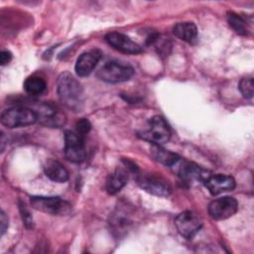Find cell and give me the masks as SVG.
<instances>
[{
	"label": "cell",
	"instance_id": "obj_1",
	"mask_svg": "<svg viewBox=\"0 0 254 254\" xmlns=\"http://www.w3.org/2000/svg\"><path fill=\"white\" fill-rule=\"evenodd\" d=\"M57 91L61 102L69 110L78 112L83 107L84 92L80 82L68 71L62 72L57 80Z\"/></svg>",
	"mask_w": 254,
	"mask_h": 254
},
{
	"label": "cell",
	"instance_id": "obj_2",
	"mask_svg": "<svg viewBox=\"0 0 254 254\" xmlns=\"http://www.w3.org/2000/svg\"><path fill=\"white\" fill-rule=\"evenodd\" d=\"M38 121V115L29 106H14L5 109L1 114V123L8 128L24 127Z\"/></svg>",
	"mask_w": 254,
	"mask_h": 254
},
{
	"label": "cell",
	"instance_id": "obj_3",
	"mask_svg": "<svg viewBox=\"0 0 254 254\" xmlns=\"http://www.w3.org/2000/svg\"><path fill=\"white\" fill-rule=\"evenodd\" d=\"M135 70L134 68L126 64H121L116 61L105 63L96 72L97 77L105 82L117 83L129 80Z\"/></svg>",
	"mask_w": 254,
	"mask_h": 254
},
{
	"label": "cell",
	"instance_id": "obj_4",
	"mask_svg": "<svg viewBox=\"0 0 254 254\" xmlns=\"http://www.w3.org/2000/svg\"><path fill=\"white\" fill-rule=\"evenodd\" d=\"M136 180L141 189L153 195L168 196L172 191L168 181L160 175L136 172Z\"/></svg>",
	"mask_w": 254,
	"mask_h": 254
},
{
	"label": "cell",
	"instance_id": "obj_5",
	"mask_svg": "<svg viewBox=\"0 0 254 254\" xmlns=\"http://www.w3.org/2000/svg\"><path fill=\"white\" fill-rule=\"evenodd\" d=\"M30 203L36 210L53 215H65L71 210V205L58 196H32Z\"/></svg>",
	"mask_w": 254,
	"mask_h": 254
},
{
	"label": "cell",
	"instance_id": "obj_6",
	"mask_svg": "<svg viewBox=\"0 0 254 254\" xmlns=\"http://www.w3.org/2000/svg\"><path fill=\"white\" fill-rule=\"evenodd\" d=\"M139 136L153 144L160 145L170 140L171 129L162 116L156 115L150 119L147 130H144Z\"/></svg>",
	"mask_w": 254,
	"mask_h": 254
},
{
	"label": "cell",
	"instance_id": "obj_7",
	"mask_svg": "<svg viewBox=\"0 0 254 254\" xmlns=\"http://www.w3.org/2000/svg\"><path fill=\"white\" fill-rule=\"evenodd\" d=\"M178 232L187 239H192L202 226L201 218L193 211L186 210L181 212L175 219Z\"/></svg>",
	"mask_w": 254,
	"mask_h": 254
},
{
	"label": "cell",
	"instance_id": "obj_8",
	"mask_svg": "<svg viewBox=\"0 0 254 254\" xmlns=\"http://www.w3.org/2000/svg\"><path fill=\"white\" fill-rule=\"evenodd\" d=\"M64 156L72 163H81L84 161L86 152L82 137L70 130L64 131Z\"/></svg>",
	"mask_w": 254,
	"mask_h": 254
},
{
	"label": "cell",
	"instance_id": "obj_9",
	"mask_svg": "<svg viewBox=\"0 0 254 254\" xmlns=\"http://www.w3.org/2000/svg\"><path fill=\"white\" fill-rule=\"evenodd\" d=\"M35 110L38 115V121L41 124L48 127H61L64 124V115L60 112V110L50 103L45 102H36L34 107H31Z\"/></svg>",
	"mask_w": 254,
	"mask_h": 254
},
{
	"label": "cell",
	"instance_id": "obj_10",
	"mask_svg": "<svg viewBox=\"0 0 254 254\" xmlns=\"http://www.w3.org/2000/svg\"><path fill=\"white\" fill-rule=\"evenodd\" d=\"M238 202L232 196H222L213 199L208 205L209 215L216 220L226 219L236 213Z\"/></svg>",
	"mask_w": 254,
	"mask_h": 254
},
{
	"label": "cell",
	"instance_id": "obj_11",
	"mask_svg": "<svg viewBox=\"0 0 254 254\" xmlns=\"http://www.w3.org/2000/svg\"><path fill=\"white\" fill-rule=\"evenodd\" d=\"M174 167H178L177 169L178 176L185 183L190 184L195 181L203 183L206 180V178L209 176L207 171L201 169L199 166L189 161L181 162V159H180L179 162Z\"/></svg>",
	"mask_w": 254,
	"mask_h": 254
},
{
	"label": "cell",
	"instance_id": "obj_12",
	"mask_svg": "<svg viewBox=\"0 0 254 254\" xmlns=\"http://www.w3.org/2000/svg\"><path fill=\"white\" fill-rule=\"evenodd\" d=\"M106 43L113 49L124 54H140L143 50L140 45L132 41L129 37L122 33L111 32L105 36Z\"/></svg>",
	"mask_w": 254,
	"mask_h": 254
},
{
	"label": "cell",
	"instance_id": "obj_13",
	"mask_svg": "<svg viewBox=\"0 0 254 254\" xmlns=\"http://www.w3.org/2000/svg\"><path fill=\"white\" fill-rule=\"evenodd\" d=\"M203 184L212 195L232 190L236 186L235 180L231 176L222 174L209 175Z\"/></svg>",
	"mask_w": 254,
	"mask_h": 254
},
{
	"label": "cell",
	"instance_id": "obj_14",
	"mask_svg": "<svg viewBox=\"0 0 254 254\" xmlns=\"http://www.w3.org/2000/svg\"><path fill=\"white\" fill-rule=\"evenodd\" d=\"M101 58V53L98 50H91L81 54L74 65L75 73L78 76H87L94 69Z\"/></svg>",
	"mask_w": 254,
	"mask_h": 254
},
{
	"label": "cell",
	"instance_id": "obj_15",
	"mask_svg": "<svg viewBox=\"0 0 254 254\" xmlns=\"http://www.w3.org/2000/svg\"><path fill=\"white\" fill-rule=\"evenodd\" d=\"M128 174L122 168H117L112 174H110L106 180L105 189L109 194H116L127 184Z\"/></svg>",
	"mask_w": 254,
	"mask_h": 254
},
{
	"label": "cell",
	"instance_id": "obj_16",
	"mask_svg": "<svg viewBox=\"0 0 254 254\" xmlns=\"http://www.w3.org/2000/svg\"><path fill=\"white\" fill-rule=\"evenodd\" d=\"M44 171L46 176L57 183H64L68 180V173L65 168L58 161L55 160H48Z\"/></svg>",
	"mask_w": 254,
	"mask_h": 254
},
{
	"label": "cell",
	"instance_id": "obj_17",
	"mask_svg": "<svg viewBox=\"0 0 254 254\" xmlns=\"http://www.w3.org/2000/svg\"><path fill=\"white\" fill-rule=\"evenodd\" d=\"M173 33L180 40L190 43L196 39L197 29L196 26L191 22H182L177 23L174 26Z\"/></svg>",
	"mask_w": 254,
	"mask_h": 254
},
{
	"label": "cell",
	"instance_id": "obj_18",
	"mask_svg": "<svg viewBox=\"0 0 254 254\" xmlns=\"http://www.w3.org/2000/svg\"><path fill=\"white\" fill-rule=\"evenodd\" d=\"M151 154L156 161H158L159 163L167 167H174L181 159L179 155H177L176 153L170 152L160 147V145H156V144H153L151 148Z\"/></svg>",
	"mask_w": 254,
	"mask_h": 254
},
{
	"label": "cell",
	"instance_id": "obj_19",
	"mask_svg": "<svg viewBox=\"0 0 254 254\" xmlns=\"http://www.w3.org/2000/svg\"><path fill=\"white\" fill-rule=\"evenodd\" d=\"M131 223L132 221L130 219V216L128 215V213H126L125 209L118 208L111 215L110 225L118 235H120L122 232H125Z\"/></svg>",
	"mask_w": 254,
	"mask_h": 254
},
{
	"label": "cell",
	"instance_id": "obj_20",
	"mask_svg": "<svg viewBox=\"0 0 254 254\" xmlns=\"http://www.w3.org/2000/svg\"><path fill=\"white\" fill-rule=\"evenodd\" d=\"M47 88V83L45 79L38 75L29 76L24 82L25 91L32 96L42 94Z\"/></svg>",
	"mask_w": 254,
	"mask_h": 254
},
{
	"label": "cell",
	"instance_id": "obj_21",
	"mask_svg": "<svg viewBox=\"0 0 254 254\" xmlns=\"http://www.w3.org/2000/svg\"><path fill=\"white\" fill-rule=\"evenodd\" d=\"M227 21H228V24L229 26L239 35H242V36H247L249 34V26H248V23L246 22V20L234 13V12H228L227 13Z\"/></svg>",
	"mask_w": 254,
	"mask_h": 254
},
{
	"label": "cell",
	"instance_id": "obj_22",
	"mask_svg": "<svg viewBox=\"0 0 254 254\" xmlns=\"http://www.w3.org/2000/svg\"><path fill=\"white\" fill-rule=\"evenodd\" d=\"M238 88L245 98H252L253 97V78L252 77H244L239 81Z\"/></svg>",
	"mask_w": 254,
	"mask_h": 254
},
{
	"label": "cell",
	"instance_id": "obj_23",
	"mask_svg": "<svg viewBox=\"0 0 254 254\" xmlns=\"http://www.w3.org/2000/svg\"><path fill=\"white\" fill-rule=\"evenodd\" d=\"M19 209H20V213H21V216H22L23 223L26 226V228H28V229L33 228V225H34L33 217L31 215L29 209L27 208L26 204L23 203L22 201H19Z\"/></svg>",
	"mask_w": 254,
	"mask_h": 254
},
{
	"label": "cell",
	"instance_id": "obj_24",
	"mask_svg": "<svg viewBox=\"0 0 254 254\" xmlns=\"http://www.w3.org/2000/svg\"><path fill=\"white\" fill-rule=\"evenodd\" d=\"M75 128H76V133L80 136V137H83L84 135H86L90 129H91V124L89 122L88 119L86 118H81L79 119L77 122H76V125H75Z\"/></svg>",
	"mask_w": 254,
	"mask_h": 254
},
{
	"label": "cell",
	"instance_id": "obj_25",
	"mask_svg": "<svg viewBox=\"0 0 254 254\" xmlns=\"http://www.w3.org/2000/svg\"><path fill=\"white\" fill-rule=\"evenodd\" d=\"M11 60H12V54L9 51H3L0 53V64L2 65L9 64Z\"/></svg>",
	"mask_w": 254,
	"mask_h": 254
},
{
	"label": "cell",
	"instance_id": "obj_26",
	"mask_svg": "<svg viewBox=\"0 0 254 254\" xmlns=\"http://www.w3.org/2000/svg\"><path fill=\"white\" fill-rule=\"evenodd\" d=\"M0 221H1V235H3L6 231V229L8 228V217L3 210H1Z\"/></svg>",
	"mask_w": 254,
	"mask_h": 254
}]
</instances>
